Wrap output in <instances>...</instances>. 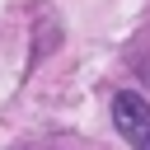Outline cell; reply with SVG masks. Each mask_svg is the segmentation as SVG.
Returning <instances> with one entry per match:
<instances>
[{
    "label": "cell",
    "instance_id": "obj_1",
    "mask_svg": "<svg viewBox=\"0 0 150 150\" xmlns=\"http://www.w3.org/2000/svg\"><path fill=\"white\" fill-rule=\"evenodd\" d=\"M112 127L127 136L131 150H150V98H141L131 89L112 94Z\"/></svg>",
    "mask_w": 150,
    "mask_h": 150
}]
</instances>
